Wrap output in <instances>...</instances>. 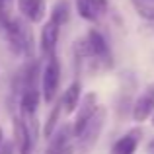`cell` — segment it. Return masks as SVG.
<instances>
[{"mask_svg":"<svg viewBox=\"0 0 154 154\" xmlns=\"http://www.w3.org/2000/svg\"><path fill=\"white\" fill-rule=\"evenodd\" d=\"M4 37L8 39V45L14 55H23L27 59H33V37H31L27 26L18 18H12Z\"/></svg>","mask_w":154,"mask_h":154,"instance_id":"obj_1","label":"cell"},{"mask_svg":"<svg viewBox=\"0 0 154 154\" xmlns=\"http://www.w3.org/2000/svg\"><path fill=\"white\" fill-rule=\"evenodd\" d=\"M105 113H107V109L100 105L98 111H96V115L88 121V125L84 127V131L76 137V148H78L80 154H88L96 146L100 135H102V129L105 125Z\"/></svg>","mask_w":154,"mask_h":154,"instance_id":"obj_2","label":"cell"},{"mask_svg":"<svg viewBox=\"0 0 154 154\" xmlns=\"http://www.w3.org/2000/svg\"><path fill=\"white\" fill-rule=\"evenodd\" d=\"M60 84V63L55 57H49L41 70V96L47 103H53Z\"/></svg>","mask_w":154,"mask_h":154,"instance_id":"obj_3","label":"cell"},{"mask_svg":"<svg viewBox=\"0 0 154 154\" xmlns=\"http://www.w3.org/2000/svg\"><path fill=\"white\" fill-rule=\"evenodd\" d=\"M98 96L96 92H88V94L82 96V102H80L78 109H76V119L72 123V131H74V137H78L80 133L84 131V127L88 125V121L96 115L98 111Z\"/></svg>","mask_w":154,"mask_h":154,"instance_id":"obj_4","label":"cell"},{"mask_svg":"<svg viewBox=\"0 0 154 154\" xmlns=\"http://www.w3.org/2000/svg\"><path fill=\"white\" fill-rule=\"evenodd\" d=\"M14 137L20 154H31L35 148V129L31 131L23 117H14Z\"/></svg>","mask_w":154,"mask_h":154,"instance_id":"obj_5","label":"cell"},{"mask_svg":"<svg viewBox=\"0 0 154 154\" xmlns=\"http://www.w3.org/2000/svg\"><path fill=\"white\" fill-rule=\"evenodd\" d=\"M88 47H90V57L94 60H100L103 64H111V51H109V45L105 41V37L100 33L98 29H90L86 35Z\"/></svg>","mask_w":154,"mask_h":154,"instance_id":"obj_6","label":"cell"},{"mask_svg":"<svg viewBox=\"0 0 154 154\" xmlns=\"http://www.w3.org/2000/svg\"><path fill=\"white\" fill-rule=\"evenodd\" d=\"M59 35H60V26L55 23L53 20H47V23H43L41 27V35H39V47H41V53L45 59L55 57Z\"/></svg>","mask_w":154,"mask_h":154,"instance_id":"obj_7","label":"cell"},{"mask_svg":"<svg viewBox=\"0 0 154 154\" xmlns=\"http://www.w3.org/2000/svg\"><path fill=\"white\" fill-rule=\"evenodd\" d=\"M131 115H133V121H135V123H144V121H148L154 115V96L150 92L144 90V94H140L139 98L135 100Z\"/></svg>","mask_w":154,"mask_h":154,"instance_id":"obj_8","label":"cell"},{"mask_svg":"<svg viewBox=\"0 0 154 154\" xmlns=\"http://www.w3.org/2000/svg\"><path fill=\"white\" fill-rule=\"evenodd\" d=\"M18 10L29 23H39L45 20V0H18Z\"/></svg>","mask_w":154,"mask_h":154,"instance_id":"obj_9","label":"cell"},{"mask_svg":"<svg viewBox=\"0 0 154 154\" xmlns=\"http://www.w3.org/2000/svg\"><path fill=\"white\" fill-rule=\"evenodd\" d=\"M41 92L37 88H26V90L20 94V111H22L23 117H33L35 111L39 107V102H41Z\"/></svg>","mask_w":154,"mask_h":154,"instance_id":"obj_10","label":"cell"},{"mask_svg":"<svg viewBox=\"0 0 154 154\" xmlns=\"http://www.w3.org/2000/svg\"><path fill=\"white\" fill-rule=\"evenodd\" d=\"M139 139H140L139 131H131V133H127V135L119 137V139L113 143L109 154H135L137 148H139Z\"/></svg>","mask_w":154,"mask_h":154,"instance_id":"obj_11","label":"cell"},{"mask_svg":"<svg viewBox=\"0 0 154 154\" xmlns=\"http://www.w3.org/2000/svg\"><path fill=\"white\" fill-rule=\"evenodd\" d=\"M60 102H63V107H64L66 113L76 111L80 102H82V84H80L78 80H74V82L64 90V94L60 96Z\"/></svg>","mask_w":154,"mask_h":154,"instance_id":"obj_12","label":"cell"},{"mask_svg":"<svg viewBox=\"0 0 154 154\" xmlns=\"http://www.w3.org/2000/svg\"><path fill=\"white\" fill-rule=\"evenodd\" d=\"M60 111H63V102H55L49 111V115H47V121H45V127H43V135H45V139L49 140L53 135H55L57 127H59V117H60Z\"/></svg>","mask_w":154,"mask_h":154,"instance_id":"obj_13","label":"cell"},{"mask_svg":"<svg viewBox=\"0 0 154 154\" xmlns=\"http://www.w3.org/2000/svg\"><path fill=\"white\" fill-rule=\"evenodd\" d=\"M49 20H53L55 23H59V26L63 27L64 23L70 20V6H68L64 0H63V2H57L55 6H53V10H51Z\"/></svg>","mask_w":154,"mask_h":154,"instance_id":"obj_14","label":"cell"},{"mask_svg":"<svg viewBox=\"0 0 154 154\" xmlns=\"http://www.w3.org/2000/svg\"><path fill=\"white\" fill-rule=\"evenodd\" d=\"M76 10H78V14L82 16L84 20H88V22H94V20L98 18L92 0H76Z\"/></svg>","mask_w":154,"mask_h":154,"instance_id":"obj_15","label":"cell"},{"mask_svg":"<svg viewBox=\"0 0 154 154\" xmlns=\"http://www.w3.org/2000/svg\"><path fill=\"white\" fill-rule=\"evenodd\" d=\"M133 6L143 20L154 22V4H146V0H133Z\"/></svg>","mask_w":154,"mask_h":154,"instance_id":"obj_16","label":"cell"},{"mask_svg":"<svg viewBox=\"0 0 154 154\" xmlns=\"http://www.w3.org/2000/svg\"><path fill=\"white\" fill-rule=\"evenodd\" d=\"M10 22H12V18H10V14H8V10H0V33L2 35L6 33Z\"/></svg>","mask_w":154,"mask_h":154,"instance_id":"obj_17","label":"cell"},{"mask_svg":"<svg viewBox=\"0 0 154 154\" xmlns=\"http://www.w3.org/2000/svg\"><path fill=\"white\" fill-rule=\"evenodd\" d=\"M92 4H94L96 14H98V16H102V14L107 12V0H92Z\"/></svg>","mask_w":154,"mask_h":154,"instance_id":"obj_18","label":"cell"},{"mask_svg":"<svg viewBox=\"0 0 154 154\" xmlns=\"http://www.w3.org/2000/svg\"><path fill=\"white\" fill-rule=\"evenodd\" d=\"M2 154H14V143H6L2 146Z\"/></svg>","mask_w":154,"mask_h":154,"instance_id":"obj_19","label":"cell"},{"mask_svg":"<svg viewBox=\"0 0 154 154\" xmlns=\"http://www.w3.org/2000/svg\"><path fill=\"white\" fill-rule=\"evenodd\" d=\"M43 154H74V146L66 148V150H60V152H51V150H45Z\"/></svg>","mask_w":154,"mask_h":154,"instance_id":"obj_20","label":"cell"},{"mask_svg":"<svg viewBox=\"0 0 154 154\" xmlns=\"http://www.w3.org/2000/svg\"><path fill=\"white\" fill-rule=\"evenodd\" d=\"M146 152H148V154H154V139H150V140L146 143Z\"/></svg>","mask_w":154,"mask_h":154,"instance_id":"obj_21","label":"cell"},{"mask_svg":"<svg viewBox=\"0 0 154 154\" xmlns=\"http://www.w3.org/2000/svg\"><path fill=\"white\" fill-rule=\"evenodd\" d=\"M8 2H10V0H0V10H6Z\"/></svg>","mask_w":154,"mask_h":154,"instance_id":"obj_22","label":"cell"},{"mask_svg":"<svg viewBox=\"0 0 154 154\" xmlns=\"http://www.w3.org/2000/svg\"><path fill=\"white\" fill-rule=\"evenodd\" d=\"M2 143H4V131H2V127H0V146H2Z\"/></svg>","mask_w":154,"mask_h":154,"instance_id":"obj_23","label":"cell"},{"mask_svg":"<svg viewBox=\"0 0 154 154\" xmlns=\"http://www.w3.org/2000/svg\"><path fill=\"white\" fill-rule=\"evenodd\" d=\"M150 123H152V127H154V115L150 117Z\"/></svg>","mask_w":154,"mask_h":154,"instance_id":"obj_24","label":"cell"}]
</instances>
